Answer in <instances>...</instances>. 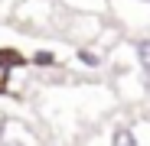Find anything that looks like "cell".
<instances>
[{"label":"cell","mask_w":150,"mask_h":146,"mask_svg":"<svg viewBox=\"0 0 150 146\" xmlns=\"http://www.w3.org/2000/svg\"><path fill=\"white\" fill-rule=\"evenodd\" d=\"M23 65V55L13 52V49H0V68H20Z\"/></svg>","instance_id":"6da1fadb"},{"label":"cell","mask_w":150,"mask_h":146,"mask_svg":"<svg viewBox=\"0 0 150 146\" xmlns=\"http://www.w3.org/2000/svg\"><path fill=\"white\" fill-rule=\"evenodd\" d=\"M111 146H137V140H134V133L127 127H117L114 136H111Z\"/></svg>","instance_id":"7a4b0ae2"},{"label":"cell","mask_w":150,"mask_h":146,"mask_svg":"<svg viewBox=\"0 0 150 146\" xmlns=\"http://www.w3.org/2000/svg\"><path fill=\"white\" fill-rule=\"evenodd\" d=\"M134 49H137V62H140V68L150 75V39H140Z\"/></svg>","instance_id":"3957f363"},{"label":"cell","mask_w":150,"mask_h":146,"mask_svg":"<svg viewBox=\"0 0 150 146\" xmlns=\"http://www.w3.org/2000/svg\"><path fill=\"white\" fill-rule=\"evenodd\" d=\"M33 62H36L39 68H52V65H56V55H52V52H36Z\"/></svg>","instance_id":"277c9868"},{"label":"cell","mask_w":150,"mask_h":146,"mask_svg":"<svg viewBox=\"0 0 150 146\" xmlns=\"http://www.w3.org/2000/svg\"><path fill=\"white\" fill-rule=\"evenodd\" d=\"M79 59H82L88 68H98V65H101V55H98V52H88V49H82V52H79Z\"/></svg>","instance_id":"5b68a950"},{"label":"cell","mask_w":150,"mask_h":146,"mask_svg":"<svg viewBox=\"0 0 150 146\" xmlns=\"http://www.w3.org/2000/svg\"><path fill=\"white\" fill-rule=\"evenodd\" d=\"M4 130H7V120L0 117V140H4Z\"/></svg>","instance_id":"8992f818"},{"label":"cell","mask_w":150,"mask_h":146,"mask_svg":"<svg viewBox=\"0 0 150 146\" xmlns=\"http://www.w3.org/2000/svg\"><path fill=\"white\" fill-rule=\"evenodd\" d=\"M0 146H26V143H4V140H0Z\"/></svg>","instance_id":"52a82bcc"},{"label":"cell","mask_w":150,"mask_h":146,"mask_svg":"<svg viewBox=\"0 0 150 146\" xmlns=\"http://www.w3.org/2000/svg\"><path fill=\"white\" fill-rule=\"evenodd\" d=\"M144 3H150V0H144Z\"/></svg>","instance_id":"ba28073f"}]
</instances>
